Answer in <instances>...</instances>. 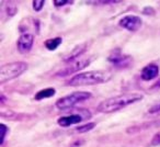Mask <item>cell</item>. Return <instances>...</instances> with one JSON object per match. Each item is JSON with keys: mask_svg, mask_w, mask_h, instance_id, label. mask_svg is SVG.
Instances as JSON below:
<instances>
[{"mask_svg": "<svg viewBox=\"0 0 160 147\" xmlns=\"http://www.w3.org/2000/svg\"><path fill=\"white\" fill-rule=\"evenodd\" d=\"M87 46H88L87 43H82V44L77 45L75 48L71 49V52L68 54V55L64 56L62 60H64L65 63H71V62H73V60L79 59L80 56L87 51Z\"/></svg>", "mask_w": 160, "mask_h": 147, "instance_id": "cell-12", "label": "cell"}, {"mask_svg": "<svg viewBox=\"0 0 160 147\" xmlns=\"http://www.w3.org/2000/svg\"><path fill=\"white\" fill-rule=\"evenodd\" d=\"M113 77V74L109 70H89L85 73L77 74L66 83L67 86L80 87V86L100 85L110 81Z\"/></svg>", "mask_w": 160, "mask_h": 147, "instance_id": "cell-2", "label": "cell"}, {"mask_svg": "<svg viewBox=\"0 0 160 147\" xmlns=\"http://www.w3.org/2000/svg\"><path fill=\"white\" fill-rule=\"evenodd\" d=\"M147 113L150 114V115H160V101L149 108Z\"/></svg>", "mask_w": 160, "mask_h": 147, "instance_id": "cell-17", "label": "cell"}, {"mask_svg": "<svg viewBox=\"0 0 160 147\" xmlns=\"http://www.w3.org/2000/svg\"><path fill=\"white\" fill-rule=\"evenodd\" d=\"M109 63H111L114 67L116 68H128L133 64V58L129 55H125L121 52V49L116 48L111 52V54L108 57Z\"/></svg>", "mask_w": 160, "mask_h": 147, "instance_id": "cell-7", "label": "cell"}, {"mask_svg": "<svg viewBox=\"0 0 160 147\" xmlns=\"http://www.w3.org/2000/svg\"><path fill=\"white\" fill-rule=\"evenodd\" d=\"M91 97H92L91 92L75 91V92H71V94H67V96L59 98L56 101L55 105L58 110H62V111H64V110L72 109L78 103L85 102V101L89 100Z\"/></svg>", "mask_w": 160, "mask_h": 147, "instance_id": "cell-4", "label": "cell"}, {"mask_svg": "<svg viewBox=\"0 0 160 147\" xmlns=\"http://www.w3.org/2000/svg\"><path fill=\"white\" fill-rule=\"evenodd\" d=\"M142 20L137 16H133V14H128L125 16L118 21V25L123 29L127 30L129 32H136L142 28Z\"/></svg>", "mask_w": 160, "mask_h": 147, "instance_id": "cell-8", "label": "cell"}, {"mask_svg": "<svg viewBox=\"0 0 160 147\" xmlns=\"http://www.w3.org/2000/svg\"><path fill=\"white\" fill-rule=\"evenodd\" d=\"M8 132H9V127L6 124H3V123H1V139H0V145H1V146H2L3 143H5L6 136H7Z\"/></svg>", "mask_w": 160, "mask_h": 147, "instance_id": "cell-19", "label": "cell"}, {"mask_svg": "<svg viewBox=\"0 0 160 147\" xmlns=\"http://www.w3.org/2000/svg\"><path fill=\"white\" fill-rule=\"evenodd\" d=\"M152 89H156V88H160V80L159 81H157V83L155 84V85H152Z\"/></svg>", "mask_w": 160, "mask_h": 147, "instance_id": "cell-23", "label": "cell"}, {"mask_svg": "<svg viewBox=\"0 0 160 147\" xmlns=\"http://www.w3.org/2000/svg\"><path fill=\"white\" fill-rule=\"evenodd\" d=\"M159 75V66L157 64H148L142 69L140 71V78L144 81H149L157 78Z\"/></svg>", "mask_w": 160, "mask_h": 147, "instance_id": "cell-10", "label": "cell"}, {"mask_svg": "<svg viewBox=\"0 0 160 147\" xmlns=\"http://www.w3.org/2000/svg\"><path fill=\"white\" fill-rule=\"evenodd\" d=\"M45 1L44 0H35V1H32V7H33L34 11H41V10L44 8Z\"/></svg>", "mask_w": 160, "mask_h": 147, "instance_id": "cell-18", "label": "cell"}, {"mask_svg": "<svg viewBox=\"0 0 160 147\" xmlns=\"http://www.w3.org/2000/svg\"><path fill=\"white\" fill-rule=\"evenodd\" d=\"M144 99V96L142 94H124L120 96L112 97V98L105 99L102 102L99 103L97 107V111L100 113H114L124 108L128 107L131 104H134L136 102H139Z\"/></svg>", "mask_w": 160, "mask_h": 147, "instance_id": "cell-1", "label": "cell"}, {"mask_svg": "<svg viewBox=\"0 0 160 147\" xmlns=\"http://www.w3.org/2000/svg\"><path fill=\"white\" fill-rule=\"evenodd\" d=\"M157 127H160V120H155V121H150V122H142L140 124H135L133 126L127 127L126 133L135 134L142 131H146L148 129H157Z\"/></svg>", "mask_w": 160, "mask_h": 147, "instance_id": "cell-11", "label": "cell"}, {"mask_svg": "<svg viewBox=\"0 0 160 147\" xmlns=\"http://www.w3.org/2000/svg\"><path fill=\"white\" fill-rule=\"evenodd\" d=\"M92 114L89 110L86 109H79V111L77 113H71L68 115L60 116L57 120V124L62 127H68L71 125L79 124L80 122H83V121L88 120V119H91Z\"/></svg>", "mask_w": 160, "mask_h": 147, "instance_id": "cell-5", "label": "cell"}, {"mask_svg": "<svg viewBox=\"0 0 160 147\" xmlns=\"http://www.w3.org/2000/svg\"><path fill=\"white\" fill-rule=\"evenodd\" d=\"M144 13H146V14H153L155 12H153V10H152V8H151V7H146V8H145V10H144Z\"/></svg>", "mask_w": 160, "mask_h": 147, "instance_id": "cell-22", "label": "cell"}, {"mask_svg": "<svg viewBox=\"0 0 160 147\" xmlns=\"http://www.w3.org/2000/svg\"><path fill=\"white\" fill-rule=\"evenodd\" d=\"M159 145H160V131H158L157 133L152 136V138H151L150 146L153 147V146H159Z\"/></svg>", "mask_w": 160, "mask_h": 147, "instance_id": "cell-21", "label": "cell"}, {"mask_svg": "<svg viewBox=\"0 0 160 147\" xmlns=\"http://www.w3.org/2000/svg\"><path fill=\"white\" fill-rule=\"evenodd\" d=\"M92 58H79L77 60H73V62L69 63L68 66H66L65 68L59 69L57 73L55 74L56 77H68L72 74L77 73V71L81 70V69H85L86 67H88L92 62Z\"/></svg>", "mask_w": 160, "mask_h": 147, "instance_id": "cell-6", "label": "cell"}, {"mask_svg": "<svg viewBox=\"0 0 160 147\" xmlns=\"http://www.w3.org/2000/svg\"><path fill=\"white\" fill-rule=\"evenodd\" d=\"M55 94H56L55 88H45V89H42L38 92H36L35 96H34V99L38 101L44 100V99L52 98Z\"/></svg>", "mask_w": 160, "mask_h": 147, "instance_id": "cell-14", "label": "cell"}, {"mask_svg": "<svg viewBox=\"0 0 160 147\" xmlns=\"http://www.w3.org/2000/svg\"><path fill=\"white\" fill-rule=\"evenodd\" d=\"M53 3L56 8H62L66 5H71V3H73V1H69V0H54Z\"/></svg>", "mask_w": 160, "mask_h": 147, "instance_id": "cell-20", "label": "cell"}, {"mask_svg": "<svg viewBox=\"0 0 160 147\" xmlns=\"http://www.w3.org/2000/svg\"><path fill=\"white\" fill-rule=\"evenodd\" d=\"M1 5L3 6L2 9L8 18H12L18 12V6L13 1H6V3H2Z\"/></svg>", "mask_w": 160, "mask_h": 147, "instance_id": "cell-13", "label": "cell"}, {"mask_svg": "<svg viewBox=\"0 0 160 147\" xmlns=\"http://www.w3.org/2000/svg\"><path fill=\"white\" fill-rule=\"evenodd\" d=\"M96 126H97L96 123H93V122H88V123H86V124L80 125V126L76 127L75 131L77 132V133H87V132L92 131V129H93Z\"/></svg>", "mask_w": 160, "mask_h": 147, "instance_id": "cell-16", "label": "cell"}, {"mask_svg": "<svg viewBox=\"0 0 160 147\" xmlns=\"http://www.w3.org/2000/svg\"><path fill=\"white\" fill-rule=\"evenodd\" d=\"M62 43V38H48L44 42V46L46 47V49L48 51H55L58 46Z\"/></svg>", "mask_w": 160, "mask_h": 147, "instance_id": "cell-15", "label": "cell"}, {"mask_svg": "<svg viewBox=\"0 0 160 147\" xmlns=\"http://www.w3.org/2000/svg\"><path fill=\"white\" fill-rule=\"evenodd\" d=\"M34 34L30 32H24L17 41V49L20 54H28L33 47Z\"/></svg>", "mask_w": 160, "mask_h": 147, "instance_id": "cell-9", "label": "cell"}, {"mask_svg": "<svg viewBox=\"0 0 160 147\" xmlns=\"http://www.w3.org/2000/svg\"><path fill=\"white\" fill-rule=\"evenodd\" d=\"M29 68V65L25 62H13L8 63L0 67V85L20 77Z\"/></svg>", "mask_w": 160, "mask_h": 147, "instance_id": "cell-3", "label": "cell"}]
</instances>
